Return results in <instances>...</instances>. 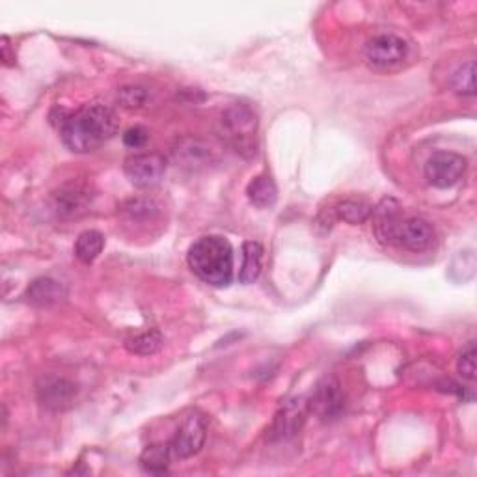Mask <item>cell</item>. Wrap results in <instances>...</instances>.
Masks as SVG:
<instances>
[{
	"mask_svg": "<svg viewBox=\"0 0 477 477\" xmlns=\"http://www.w3.org/2000/svg\"><path fill=\"white\" fill-rule=\"evenodd\" d=\"M118 131V118L113 108L94 103L84 105L60 120L62 142L71 152H96Z\"/></svg>",
	"mask_w": 477,
	"mask_h": 477,
	"instance_id": "1",
	"label": "cell"
},
{
	"mask_svg": "<svg viewBox=\"0 0 477 477\" xmlns=\"http://www.w3.org/2000/svg\"><path fill=\"white\" fill-rule=\"evenodd\" d=\"M187 262L196 277L213 287H228L233 280V248L224 237L198 238L189 248Z\"/></svg>",
	"mask_w": 477,
	"mask_h": 477,
	"instance_id": "2",
	"label": "cell"
},
{
	"mask_svg": "<svg viewBox=\"0 0 477 477\" xmlns=\"http://www.w3.org/2000/svg\"><path fill=\"white\" fill-rule=\"evenodd\" d=\"M258 116L248 105L235 103L228 106L218 120V133L228 145L250 159L258 153Z\"/></svg>",
	"mask_w": 477,
	"mask_h": 477,
	"instance_id": "3",
	"label": "cell"
},
{
	"mask_svg": "<svg viewBox=\"0 0 477 477\" xmlns=\"http://www.w3.org/2000/svg\"><path fill=\"white\" fill-rule=\"evenodd\" d=\"M409 45L395 34H379L365 43L364 59L373 69H392L407 59Z\"/></svg>",
	"mask_w": 477,
	"mask_h": 477,
	"instance_id": "4",
	"label": "cell"
},
{
	"mask_svg": "<svg viewBox=\"0 0 477 477\" xmlns=\"http://www.w3.org/2000/svg\"><path fill=\"white\" fill-rule=\"evenodd\" d=\"M306 403L309 414L317 416L323 421H334L345 411V395L334 377H326L317 382V387L309 394Z\"/></svg>",
	"mask_w": 477,
	"mask_h": 477,
	"instance_id": "5",
	"label": "cell"
},
{
	"mask_svg": "<svg viewBox=\"0 0 477 477\" xmlns=\"http://www.w3.org/2000/svg\"><path fill=\"white\" fill-rule=\"evenodd\" d=\"M308 414L309 411L306 397H293L284 401L270 424L269 440H272V442H282V440L295 438L302 431Z\"/></svg>",
	"mask_w": 477,
	"mask_h": 477,
	"instance_id": "6",
	"label": "cell"
},
{
	"mask_svg": "<svg viewBox=\"0 0 477 477\" xmlns=\"http://www.w3.org/2000/svg\"><path fill=\"white\" fill-rule=\"evenodd\" d=\"M466 167V157L453 152H436L426 162V177L436 189H450L461 181Z\"/></svg>",
	"mask_w": 477,
	"mask_h": 477,
	"instance_id": "7",
	"label": "cell"
},
{
	"mask_svg": "<svg viewBox=\"0 0 477 477\" xmlns=\"http://www.w3.org/2000/svg\"><path fill=\"white\" fill-rule=\"evenodd\" d=\"M123 172L135 187L152 189L167 172V160L159 153H138L125 160Z\"/></svg>",
	"mask_w": 477,
	"mask_h": 477,
	"instance_id": "8",
	"label": "cell"
},
{
	"mask_svg": "<svg viewBox=\"0 0 477 477\" xmlns=\"http://www.w3.org/2000/svg\"><path fill=\"white\" fill-rule=\"evenodd\" d=\"M207 426L199 414H191L183 421L176 436L170 440V448L176 458H189L199 453L206 444Z\"/></svg>",
	"mask_w": 477,
	"mask_h": 477,
	"instance_id": "9",
	"label": "cell"
},
{
	"mask_svg": "<svg viewBox=\"0 0 477 477\" xmlns=\"http://www.w3.org/2000/svg\"><path fill=\"white\" fill-rule=\"evenodd\" d=\"M94 199V192L86 183H67L52 194V207L59 216L73 218L88 211Z\"/></svg>",
	"mask_w": 477,
	"mask_h": 477,
	"instance_id": "10",
	"label": "cell"
},
{
	"mask_svg": "<svg viewBox=\"0 0 477 477\" xmlns=\"http://www.w3.org/2000/svg\"><path fill=\"white\" fill-rule=\"evenodd\" d=\"M77 397V387L62 377H43L38 382V401L49 411H66Z\"/></svg>",
	"mask_w": 477,
	"mask_h": 477,
	"instance_id": "11",
	"label": "cell"
},
{
	"mask_svg": "<svg viewBox=\"0 0 477 477\" xmlns=\"http://www.w3.org/2000/svg\"><path fill=\"white\" fill-rule=\"evenodd\" d=\"M394 243L411 252H426L434 243V231L424 218H403L397 226Z\"/></svg>",
	"mask_w": 477,
	"mask_h": 477,
	"instance_id": "12",
	"label": "cell"
},
{
	"mask_svg": "<svg viewBox=\"0 0 477 477\" xmlns=\"http://www.w3.org/2000/svg\"><path fill=\"white\" fill-rule=\"evenodd\" d=\"M172 153L177 164H181L183 168H191V170L207 167V164L216 160V155L211 145L201 140H194V138L181 140Z\"/></svg>",
	"mask_w": 477,
	"mask_h": 477,
	"instance_id": "13",
	"label": "cell"
},
{
	"mask_svg": "<svg viewBox=\"0 0 477 477\" xmlns=\"http://www.w3.org/2000/svg\"><path fill=\"white\" fill-rule=\"evenodd\" d=\"M371 215L375 218V233L379 237V241L387 243V245H394L397 226L403 220L401 206L394 198H384L380 204L373 209Z\"/></svg>",
	"mask_w": 477,
	"mask_h": 477,
	"instance_id": "14",
	"label": "cell"
},
{
	"mask_svg": "<svg viewBox=\"0 0 477 477\" xmlns=\"http://www.w3.org/2000/svg\"><path fill=\"white\" fill-rule=\"evenodd\" d=\"M25 299H27V302H30L34 306L47 308L52 304H59L66 299V287L59 280L38 278L27 287Z\"/></svg>",
	"mask_w": 477,
	"mask_h": 477,
	"instance_id": "15",
	"label": "cell"
},
{
	"mask_svg": "<svg viewBox=\"0 0 477 477\" xmlns=\"http://www.w3.org/2000/svg\"><path fill=\"white\" fill-rule=\"evenodd\" d=\"M246 194L250 204L255 206L258 209H270L274 204H277L278 199V189L274 179L267 174H262L258 177H254L248 187H246Z\"/></svg>",
	"mask_w": 477,
	"mask_h": 477,
	"instance_id": "16",
	"label": "cell"
},
{
	"mask_svg": "<svg viewBox=\"0 0 477 477\" xmlns=\"http://www.w3.org/2000/svg\"><path fill=\"white\" fill-rule=\"evenodd\" d=\"M263 267V246L255 241H248L243 245V265L238 270V282L254 284L260 278Z\"/></svg>",
	"mask_w": 477,
	"mask_h": 477,
	"instance_id": "17",
	"label": "cell"
},
{
	"mask_svg": "<svg viewBox=\"0 0 477 477\" xmlns=\"http://www.w3.org/2000/svg\"><path fill=\"white\" fill-rule=\"evenodd\" d=\"M174 458L170 442L168 444H152L145 448L140 455V465L145 472L152 473H162L170 466V461Z\"/></svg>",
	"mask_w": 477,
	"mask_h": 477,
	"instance_id": "18",
	"label": "cell"
},
{
	"mask_svg": "<svg viewBox=\"0 0 477 477\" xmlns=\"http://www.w3.org/2000/svg\"><path fill=\"white\" fill-rule=\"evenodd\" d=\"M162 345V334L155 328L144 330V332H138L131 338L125 340V348L131 355H138V356H150L155 355Z\"/></svg>",
	"mask_w": 477,
	"mask_h": 477,
	"instance_id": "19",
	"label": "cell"
},
{
	"mask_svg": "<svg viewBox=\"0 0 477 477\" xmlns=\"http://www.w3.org/2000/svg\"><path fill=\"white\" fill-rule=\"evenodd\" d=\"M103 248H105V237L96 230L82 231L75 241V255L82 263L96 262Z\"/></svg>",
	"mask_w": 477,
	"mask_h": 477,
	"instance_id": "20",
	"label": "cell"
},
{
	"mask_svg": "<svg viewBox=\"0 0 477 477\" xmlns=\"http://www.w3.org/2000/svg\"><path fill=\"white\" fill-rule=\"evenodd\" d=\"M338 218L345 220L348 224H362L373 213V207L364 199H343L336 206Z\"/></svg>",
	"mask_w": 477,
	"mask_h": 477,
	"instance_id": "21",
	"label": "cell"
},
{
	"mask_svg": "<svg viewBox=\"0 0 477 477\" xmlns=\"http://www.w3.org/2000/svg\"><path fill=\"white\" fill-rule=\"evenodd\" d=\"M451 84L458 96L472 98L475 94V64L470 60L458 67L451 79Z\"/></svg>",
	"mask_w": 477,
	"mask_h": 477,
	"instance_id": "22",
	"label": "cell"
},
{
	"mask_svg": "<svg viewBox=\"0 0 477 477\" xmlns=\"http://www.w3.org/2000/svg\"><path fill=\"white\" fill-rule=\"evenodd\" d=\"M475 356H477L475 341H470L463 348V353L458 355V358H457V371H458V375H461L466 380H470V382L475 380Z\"/></svg>",
	"mask_w": 477,
	"mask_h": 477,
	"instance_id": "23",
	"label": "cell"
},
{
	"mask_svg": "<svg viewBox=\"0 0 477 477\" xmlns=\"http://www.w3.org/2000/svg\"><path fill=\"white\" fill-rule=\"evenodd\" d=\"M148 101V91L140 86H125L118 91V103L125 108H140Z\"/></svg>",
	"mask_w": 477,
	"mask_h": 477,
	"instance_id": "24",
	"label": "cell"
},
{
	"mask_svg": "<svg viewBox=\"0 0 477 477\" xmlns=\"http://www.w3.org/2000/svg\"><path fill=\"white\" fill-rule=\"evenodd\" d=\"M125 213L129 215L131 220H142V218H152L155 213H157V207L153 201L150 199H131L125 204Z\"/></svg>",
	"mask_w": 477,
	"mask_h": 477,
	"instance_id": "25",
	"label": "cell"
},
{
	"mask_svg": "<svg viewBox=\"0 0 477 477\" xmlns=\"http://www.w3.org/2000/svg\"><path fill=\"white\" fill-rule=\"evenodd\" d=\"M150 138V133L145 127H140V125H135L131 127V129H127L123 133V144L127 145V148L131 150H138V148H144L145 142H148Z\"/></svg>",
	"mask_w": 477,
	"mask_h": 477,
	"instance_id": "26",
	"label": "cell"
},
{
	"mask_svg": "<svg viewBox=\"0 0 477 477\" xmlns=\"http://www.w3.org/2000/svg\"><path fill=\"white\" fill-rule=\"evenodd\" d=\"M0 47H3V60H4V64L6 66H12L13 62V59L10 57V45H8V38H6V35H3V45H0Z\"/></svg>",
	"mask_w": 477,
	"mask_h": 477,
	"instance_id": "27",
	"label": "cell"
}]
</instances>
